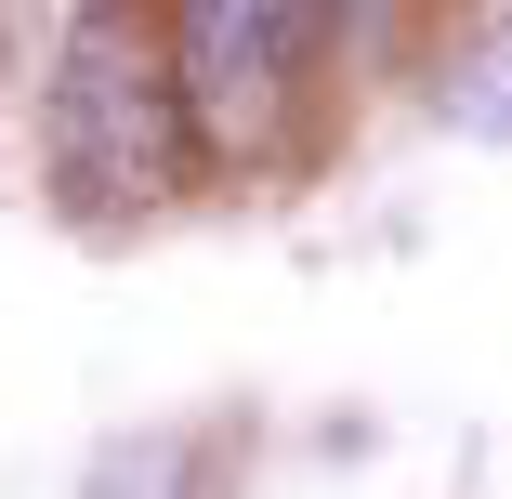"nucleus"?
Returning <instances> with one entry per match:
<instances>
[{
  "instance_id": "1",
  "label": "nucleus",
  "mask_w": 512,
  "mask_h": 499,
  "mask_svg": "<svg viewBox=\"0 0 512 499\" xmlns=\"http://www.w3.org/2000/svg\"><path fill=\"white\" fill-rule=\"evenodd\" d=\"M184 92L171 66L119 27V14H79L66 53H53V184L79 197V211H132V197H158L184 171Z\"/></svg>"
},
{
  "instance_id": "2",
  "label": "nucleus",
  "mask_w": 512,
  "mask_h": 499,
  "mask_svg": "<svg viewBox=\"0 0 512 499\" xmlns=\"http://www.w3.org/2000/svg\"><path fill=\"white\" fill-rule=\"evenodd\" d=\"M316 40V14H250V0H197V14L171 27V92L211 132H250L263 119V92H276V66Z\"/></svg>"
}]
</instances>
